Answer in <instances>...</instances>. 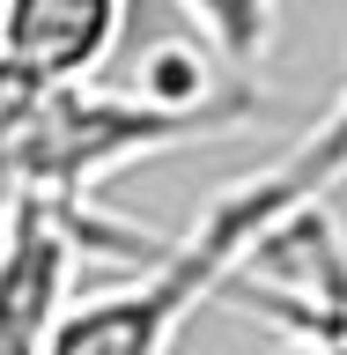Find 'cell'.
<instances>
[{"label": "cell", "mask_w": 347, "mask_h": 355, "mask_svg": "<svg viewBox=\"0 0 347 355\" xmlns=\"http://www.w3.org/2000/svg\"><path fill=\"white\" fill-rule=\"evenodd\" d=\"M340 178H347V89L332 96V111L288 155H274L266 171L237 178V185H222L185 237L163 244L155 259H141L133 282L66 304L44 355H170L177 333L193 326V311L215 304L222 288L244 274V259L288 215L318 207Z\"/></svg>", "instance_id": "6da1fadb"}, {"label": "cell", "mask_w": 347, "mask_h": 355, "mask_svg": "<svg viewBox=\"0 0 347 355\" xmlns=\"http://www.w3.org/2000/svg\"><path fill=\"white\" fill-rule=\"evenodd\" d=\"M89 252L111 259H155L163 244L118 230L96 207H52V200H8L0 207V355H44L66 311L74 266Z\"/></svg>", "instance_id": "3957f363"}, {"label": "cell", "mask_w": 347, "mask_h": 355, "mask_svg": "<svg viewBox=\"0 0 347 355\" xmlns=\"http://www.w3.org/2000/svg\"><path fill=\"white\" fill-rule=\"evenodd\" d=\"M259 111V89L244 82L215 104H155L141 89H89V82H44L37 104L22 111L8 141V200H52V207H89L111 171L141 155L185 148L237 133Z\"/></svg>", "instance_id": "7a4b0ae2"}, {"label": "cell", "mask_w": 347, "mask_h": 355, "mask_svg": "<svg viewBox=\"0 0 347 355\" xmlns=\"http://www.w3.org/2000/svg\"><path fill=\"white\" fill-rule=\"evenodd\" d=\"M177 8L193 15V30L215 44L229 74H251L281 37V0H177Z\"/></svg>", "instance_id": "5b68a950"}, {"label": "cell", "mask_w": 347, "mask_h": 355, "mask_svg": "<svg viewBox=\"0 0 347 355\" xmlns=\"http://www.w3.org/2000/svg\"><path fill=\"white\" fill-rule=\"evenodd\" d=\"M126 0H0V60L30 82H89L111 60Z\"/></svg>", "instance_id": "277c9868"}, {"label": "cell", "mask_w": 347, "mask_h": 355, "mask_svg": "<svg viewBox=\"0 0 347 355\" xmlns=\"http://www.w3.org/2000/svg\"><path fill=\"white\" fill-rule=\"evenodd\" d=\"M303 355H347V333H326V340H303Z\"/></svg>", "instance_id": "8992f818"}]
</instances>
